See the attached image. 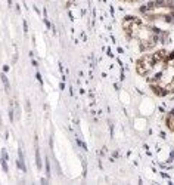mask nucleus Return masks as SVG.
I'll return each mask as SVG.
<instances>
[{
    "label": "nucleus",
    "mask_w": 174,
    "mask_h": 185,
    "mask_svg": "<svg viewBox=\"0 0 174 185\" xmlns=\"http://www.w3.org/2000/svg\"><path fill=\"white\" fill-rule=\"evenodd\" d=\"M142 19L139 17H133V15H128L122 19L121 25L122 30H124V34L128 40H136L137 36H139V30L142 27Z\"/></svg>",
    "instance_id": "nucleus-1"
},
{
    "label": "nucleus",
    "mask_w": 174,
    "mask_h": 185,
    "mask_svg": "<svg viewBox=\"0 0 174 185\" xmlns=\"http://www.w3.org/2000/svg\"><path fill=\"white\" fill-rule=\"evenodd\" d=\"M134 68H136V73L139 74L140 77H148L154 71V68H155V62H154L152 53L145 52L142 56H139L137 61H136Z\"/></svg>",
    "instance_id": "nucleus-2"
},
{
    "label": "nucleus",
    "mask_w": 174,
    "mask_h": 185,
    "mask_svg": "<svg viewBox=\"0 0 174 185\" xmlns=\"http://www.w3.org/2000/svg\"><path fill=\"white\" fill-rule=\"evenodd\" d=\"M164 123H165V127H167L170 132H173L174 133V108L173 110H170V111L165 114Z\"/></svg>",
    "instance_id": "nucleus-3"
},
{
    "label": "nucleus",
    "mask_w": 174,
    "mask_h": 185,
    "mask_svg": "<svg viewBox=\"0 0 174 185\" xmlns=\"http://www.w3.org/2000/svg\"><path fill=\"white\" fill-rule=\"evenodd\" d=\"M16 165H18V168L21 169L22 172H27L25 160H24V151H22V148H21V147H19V150H18V160H16Z\"/></svg>",
    "instance_id": "nucleus-4"
},
{
    "label": "nucleus",
    "mask_w": 174,
    "mask_h": 185,
    "mask_svg": "<svg viewBox=\"0 0 174 185\" xmlns=\"http://www.w3.org/2000/svg\"><path fill=\"white\" fill-rule=\"evenodd\" d=\"M0 79H2V82H3L4 90H6V92H9V90H10V83H9V79H8V76H6V73H4V71L0 74Z\"/></svg>",
    "instance_id": "nucleus-5"
},
{
    "label": "nucleus",
    "mask_w": 174,
    "mask_h": 185,
    "mask_svg": "<svg viewBox=\"0 0 174 185\" xmlns=\"http://www.w3.org/2000/svg\"><path fill=\"white\" fill-rule=\"evenodd\" d=\"M35 166L37 169H41V155H40V150L35 145Z\"/></svg>",
    "instance_id": "nucleus-6"
},
{
    "label": "nucleus",
    "mask_w": 174,
    "mask_h": 185,
    "mask_svg": "<svg viewBox=\"0 0 174 185\" xmlns=\"http://www.w3.org/2000/svg\"><path fill=\"white\" fill-rule=\"evenodd\" d=\"M165 87H167V90H168V95H174V76H171L170 82L165 84Z\"/></svg>",
    "instance_id": "nucleus-7"
},
{
    "label": "nucleus",
    "mask_w": 174,
    "mask_h": 185,
    "mask_svg": "<svg viewBox=\"0 0 174 185\" xmlns=\"http://www.w3.org/2000/svg\"><path fill=\"white\" fill-rule=\"evenodd\" d=\"M44 163H46V176H47V179H49L50 175H52V172H50V161H49L47 157H44Z\"/></svg>",
    "instance_id": "nucleus-8"
},
{
    "label": "nucleus",
    "mask_w": 174,
    "mask_h": 185,
    "mask_svg": "<svg viewBox=\"0 0 174 185\" xmlns=\"http://www.w3.org/2000/svg\"><path fill=\"white\" fill-rule=\"evenodd\" d=\"M8 116H9L10 123H14V121H15V117H14V110H12V107H10V105H9V108H8Z\"/></svg>",
    "instance_id": "nucleus-9"
},
{
    "label": "nucleus",
    "mask_w": 174,
    "mask_h": 185,
    "mask_svg": "<svg viewBox=\"0 0 174 185\" xmlns=\"http://www.w3.org/2000/svg\"><path fill=\"white\" fill-rule=\"evenodd\" d=\"M43 22H44V25H46L47 28H50V27H52V24L49 22V19H47V17H44V18H43Z\"/></svg>",
    "instance_id": "nucleus-10"
},
{
    "label": "nucleus",
    "mask_w": 174,
    "mask_h": 185,
    "mask_svg": "<svg viewBox=\"0 0 174 185\" xmlns=\"http://www.w3.org/2000/svg\"><path fill=\"white\" fill-rule=\"evenodd\" d=\"M35 79H37L38 82H40V84L44 83V82H43V77H41V74H40V73H37V74H35Z\"/></svg>",
    "instance_id": "nucleus-11"
},
{
    "label": "nucleus",
    "mask_w": 174,
    "mask_h": 185,
    "mask_svg": "<svg viewBox=\"0 0 174 185\" xmlns=\"http://www.w3.org/2000/svg\"><path fill=\"white\" fill-rule=\"evenodd\" d=\"M22 25H24V33L27 34L28 33V24H27V21H24V22H22Z\"/></svg>",
    "instance_id": "nucleus-12"
},
{
    "label": "nucleus",
    "mask_w": 174,
    "mask_h": 185,
    "mask_svg": "<svg viewBox=\"0 0 174 185\" xmlns=\"http://www.w3.org/2000/svg\"><path fill=\"white\" fill-rule=\"evenodd\" d=\"M3 71L8 73V71H9V65H4V67H3Z\"/></svg>",
    "instance_id": "nucleus-13"
},
{
    "label": "nucleus",
    "mask_w": 174,
    "mask_h": 185,
    "mask_svg": "<svg viewBox=\"0 0 174 185\" xmlns=\"http://www.w3.org/2000/svg\"><path fill=\"white\" fill-rule=\"evenodd\" d=\"M31 64H33V65H34V67H38V65H37V61H34V59H33V61H31Z\"/></svg>",
    "instance_id": "nucleus-14"
},
{
    "label": "nucleus",
    "mask_w": 174,
    "mask_h": 185,
    "mask_svg": "<svg viewBox=\"0 0 174 185\" xmlns=\"http://www.w3.org/2000/svg\"><path fill=\"white\" fill-rule=\"evenodd\" d=\"M8 3H9V8L12 6V0H8Z\"/></svg>",
    "instance_id": "nucleus-15"
},
{
    "label": "nucleus",
    "mask_w": 174,
    "mask_h": 185,
    "mask_svg": "<svg viewBox=\"0 0 174 185\" xmlns=\"http://www.w3.org/2000/svg\"><path fill=\"white\" fill-rule=\"evenodd\" d=\"M0 127H2V116H0Z\"/></svg>",
    "instance_id": "nucleus-16"
}]
</instances>
